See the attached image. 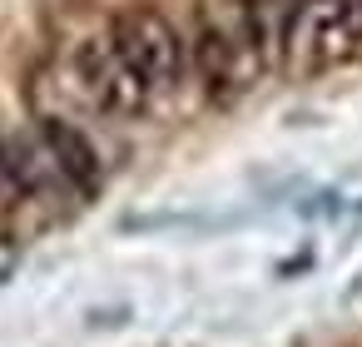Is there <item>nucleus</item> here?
Here are the masks:
<instances>
[{"label": "nucleus", "mask_w": 362, "mask_h": 347, "mask_svg": "<svg viewBox=\"0 0 362 347\" xmlns=\"http://www.w3.org/2000/svg\"><path fill=\"white\" fill-rule=\"evenodd\" d=\"M110 40H115L119 60L129 65L134 85L144 90L149 110H159L164 100H174L179 85L189 80V40H184V30L164 11H154V6L124 11L110 25Z\"/></svg>", "instance_id": "f257e3e1"}, {"label": "nucleus", "mask_w": 362, "mask_h": 347, "mask_svg": "<svg viewBox=\"0 0 362 347\" xmlns=\"http://www.w3.org/2000/svg\"><path fill=\"white\" fill-rule=\"evenodd\" d=\"M362 50V0H293L283 20V65L322 75Z\"/></svg>", "instance_id": "f03ea898"}, {"label": "nucleus", "mask_w": 362, "mask_h": 347, "mask_svg": "<svg viewBox=\"0 0 362 347\" xmlns=\"http://www.w3.org/2000/svg\"><path fill=\"white\" fill-rule=\"evenodd\" d=\"M35 139H40V149H45V159H50L60 189L90 194V189L100 184V159H95L90 139H85L75 124H65V119H40Z\"/></svg>", "instance_id": "7ed1b4c3"}]
</instances>
